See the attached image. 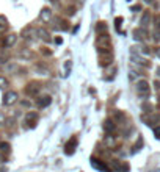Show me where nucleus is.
Returning a JSON list of instances; mask_svg holds the SVG:
<instances>
[{
    "label": "nucleus",
    "mask_w": 160,
    "mask_h": 172,
    "mask_svg": "<svg viewBox=\"0 0 160 172\" xmlns=\"http://www.w3.org/2000/svg\"><path fill=\"white\" fill-rule=\"evenodd\" d=\"M91 164H93V167H94V169H99V170H104V172H107V167H105V166H104L101 161L97 163V160H96V158H91Z\"/></svg>",
    "instance_id": "a211bd4d"
},
{
    "label": "nucleus",
    "mask_w": 160,
    "mask_h": 172,
    "mask_svg": "<svg viewBox=\"0 0 160 172\" xmlns=\"http://www.w3.org/2000/svg\"><path fill=\"white\" fill-rule=\"evenodd\" d=\"M141 53L143 55H149L151 53V49L149 47H141Z\"/></svg>",
    "instance_id": "c756f323"
},
{
    "label": "nucleus",
    "mask_w": 160,
    "mask_h": 172,
    "mask_svg": "<svg viewBox=\"0 0 160 172\" xmlns=\"http://www.w3.org/2000/svg\"><path fill=\"white\" fill-rule=\"evenodd\" d=\"M152 36H154L152 39H154L155 42H158V41H160V32H158V30H157V32H154V33H152Z\"/></svg>",
    "instance_id": "bb28decb"
},
{
    "label": "nucleus",
    "mask_w": 160,
    "mask_h": 172,
    "mask_svg": "<svg viewBox=\"0 0 160 172\" xmlns=\"http://www.w3.org/2000/svg\"><path fill=\"white\" fill-rule=\"evenodd\" d=\"M155 55L160 58V47H157V49H155Z\"/></svg>",
    "instance_id": "c9c22d12"
},
{
    "label": "nucleus",
    "mask_w": 160,
    "mask_h": 172,
    "mask_svg": "<svg viewBox=\"0 0 160 172\" xmlns=\"http://www.w3.org/2000/svg\"><path fill=\"white\" fill-rule=\"evenodd\" d=\"M11 150V145L8 144V142H0V152H5V153H8Z\"/></svg>",
    "instance_id": "4be33fe9"
},
{
    "label": "nucleus",
    "mask_w": 160,
    "mask_h": 172,
    "mask_svg": "<svg viewBox=\"0 0 160 172\" xmlns=\"http://www.w3.org/2000/svg\"><path fill=\"white\" fill-rule=\"evenodd\" d=\"M115 122H124L126 120V116L121 113V111H115V114H113V117H111Z\"/></svg>",
    "instance_id": "aec40b11"
},
{
    "label": "nucleus",
    "mask_w": 160,
    "mask_h": 172,
    "mask_svg": "<svg viewBox=\"0 0 160 172\" xmlns=\"http://www.w3.org/2000/svg\"><path fill=\"white\" fill-rule=\"evenodd\" d=\"M154 135L157 139H160V127H154Z\"/></svg>",
    "instance_id": "cd10ccee"
},
{
    "label": "nucleus",
    "mask_w": 160,
    "mask_h": 172,
    "mask_svg": "<svg viewBox=\"0 0 160 172\" xmlns=\"http://www.w3.org/2000/svg\"><path fill=\"white\" fill-rule=\"evenodd\" d=\"M54 28L55 30H61V32H66L69 30V22L61 19V17H55L54 19Z\"/></svg>",
    "instance_id": "20e7f679"
},
{
    "label": "nucleus",
    "mask_w": 160,
    "mask_h": 172,
    "mask_svg": "<svg viewBox=\"0 0 160 172\" xmlns=\"http://www.w3.org/2000/svg\"><path fill=\"white\" fill-rule=\"evenodd\" d=\"M38 36V30H35L33 27H27L25 30H22V38L27 41H32Z\"/></svg>",
    "instance_id": "423d86ee"
},
{
    "label": "nucleus",
    "mask_w": 160,
    "mask_h": 172,
    "mask_svg": "<svg viewBox=\"0 0 160 172\" xmlns=\"http://www.w3.org/2000/svg\"><path fill=\"white\" fill-rule=\"evenodd\" d=\"M16 39H18L16 35H8V36L5 38V41H3V46H5V47H11V46H14Z\"/></svg>",
    "instance_id": "dca6fc26"
},
{
    "label": "nucleus",
    "mask_w": 160,
    "mask_h": 172,
    "mask_svg": "<svg viewBox=\"0 0 160 172\" xmlns=\"http://www.w3.org/2000/svg\"><path fill=\"white\" fill-rule=\"evenodd\" d=\"M158 106H160V96H158Z\"/></svg>",
    "instance_id": "58836bf2"
},
{
    "label": "nucleus",
    "mask_w": 160,
    "mask_h": 172,
    "mask_svg": "<svg viewBox=\"0 0 160 172\" xmlns=\"http://www.w3.org/2000/svg\"><path fill=\"white\" fill-rule=\"evenodd\" d=\"M154 25L157 30H160V14H155L154 16Z\"/></svg>",
    "instance_id": "5701e85b"
},
{
    "label": "nucleus",
    "mask_w": 160,
    "mask_h": 172,
    "mask_svg": "<svg viewBox=\"0 0 160 172\" xmlns=\"http://www.w3.org/2000/svg\"><path fill=\"white\" fill-rule=\"evenodd\" d=\"M75 145H77V139H75V138H71V139L66 142V145H65V153H66V155H72Z\"/></svg>",
    "instance_id": "9b49d317"
},
{
    "label": "nucleus",
    "mask_w": 160,
    "mask_h": 172,
    "mask_svg": "<svg viewBox=\"0 0 160 172\" xmlns=\"http://www.w3.org/2000/svg\"><path fill=\"white\" fill-rule=\"evenodd\" d=\"M52 103V97L50 96H43V97H39L38 100H36V105L39 106V108H46V106H49Z\"/></svg>",
    "instance_id": "f8f14e48"
},
{
    "label": "nucleus",
    "mask_w": 160,
    "mask_h": 172,
    "mask_svg": "<svg viewBox=\"0 0 160 172\" xmlns=\"http://www.w3.org/2000/svg\"><path fill=\"white\" fill-rule=\"evenodd\" d=\"M154 88H155L157 91H160V80H155V81H154Z\"/></svg>",
    "instance_id": "473e14b6"
},
{
    "label": "nucleus",
    "mask_w": 160,
    "mask_h": 172,
    "mask_svg": "<svg viewBox=\"0 0 160 172\" xmlns=\"http://www.w3.org/2000/svg\"><path fill=\"white\" fill-rule=\"evenodd\" d=\"M71 69H72V61H71V60L65 61V77H69Z\"/></svg>",
    "instance_id": "412c9836"
},
{
    "label": "nucleus",
    "mask_w": 160,
    "mask_h": 172,
    "mask_svg": "<svg viewBox=\"0 0 160 172\" xmlns=\"http://www.w3.org/2000/svg\"><path fill=\"white\" fill-rule=\"evenodd\" d=\"M127 2H130V0H127Z\"/></svg>",
    "instance_id": "a19ab883"
},
{
    "label": "nucleus",
    "mask_w": 160,
    "mask_h": 172,
    "mask_svg": "<svg viewBox=\"0 0 160 172\" xmlns=\"http://www.w3.org/2000/svg\"><path fill=\"white\" fill-rule=\"evenodd\" d=\"M41 52H43L44 55H52V52H50V50H47V47H44V49H43Z\"/></svg>",
    "instance_id": "f704fd0d"
},
{
    "label": "nucleus",
    "mask_w": 160,
    "mask_h": 172,
    "mask_svg": "<svg viewBox=\"0 0 160 172\" xmlns=\"http://www.w3.org/2000/svg\"><path fill=\"white\" fill-rule=\"evenodd\" d=\"M111 60H113L111 52H99V66H101V67L108 66V64L111 63Z\"/></svg>",
    "instance_id": "7ed1b4c3"
},
{
    "label": "nucleus",
    "mask_w": 160,
    "mask_h": 172,
    "mask_svg": "<svg viewBox=\"0 0 160 172\" xmlns=\"http://www.w3.org/2000/svg\"><path fill=\"white\" fill-rule=\"evenodd\" d=\"M107 30H108V27H107L105 22H97V25H96V32H97V35H105Z\"/></svg>",
    "instance_id": "f3484780"
},
{
    "label": "nucleus",
    "mask_w": 160,
    "mask_h": 172,
    "mask_svg": "<svg viewBox=\"0 0 160 172\" xmlns=\"http://www.w3.org/2000/svg\"><path fill=\"white\" fill-rule=\"evenodd\" d=\"M52 2H57V0H52Z\"/></svg>",
    "instance_id": "ea45409f"
},
{
    "label": "nucleus",
    "mask_w": 160,
    "mask_h": 172,
    "mask_svg": "<svg viewBox=\"0 0 160 172\" xmlns=\"http://www.w3.org/2000/svg\"><path fill=\"white\" fill-rule=\"evenodd\" d=\"M25 122L28 124V127H30V128L36 127V122H38V114H36L35 111L27 113V116H25Z\"/></svg>",
    "instance_id": "1a4fd4ad"
},
{
    "label": "nucleus",
    "mask_w": 160,
    "mask_h": 172,
    "mask_svg": "<svg viewBox=\"0 0 160 172\" xmlns=\"http://www.w3.org/2000/svg\"><path fill=\"white\" fill-rule=\"evenodd\" d=\"M143 110H144L146 113H151V105H147V103H144V105H143Z\"/></svg>",
    "instance_id": "2f4dec72"
},
{
    "label": "nucleus",
    "mask_w": 160,
    "mask_h": 172,
    "mask_svg": "<svg viewBox=\"0 0 160 172\" xmlns=\"http://www.w3.org/2000/svg\"><path fill=\"white\" fill-rule=\"evenodd\" d=\"M39 19L46 24H49L52 21V10L50 8H43L41 10V14H39Z\"/></svg>",
    "instance_id": "9d476101"
},
{
    "label": "nucleus",
    "mask_w": 160,
    "mask_h": 172,
    "mask_svg": "<svg viewBox=\"0 0 160 172\" xmlns=\"http://www.w3.org/2000/svg\"><path fill=\"white\" fill-rule=\"evenodd\" d=\"M105 144L111 147V145L115 144V139H113V136H105Z\"/></svg>",
    "instance_id": "393cba45"
},
{
    "label": "nucleus",
    "mask_w": 160,
    "mask_h": 172,
    "mask_svg": "<svg viewBox=\"0 0 160 172\" xmlns=\"http://www.w3.org/2000/svg\"><path fill=\"white\" fill-rule=\"evenodd\" d=\"M85 2V0H77V3H83Z\"/></svg>",
    "instance_id": "4c0bfd02"
},
{
    "label": "nucleus",
    "mask_w": 160,
    "mask_h": 172,
    "mask_svg": "<svg viewBox=\"0 0 160 172\" xmlns=\"http://www.w3.org/2000/svg\"><path fill=\"white\" fill-rule=\"evenodd\" d=\"M39 83L38 81H32V83H28L27 86H25V92L28 94V96H36L38 92H39Z\"/></svg>",
    "instance_id": "0eeeda50"
},
{
    "label": "nucleus",
    "mask_w": 160,
    "mask_h": 172,
    "mask_svg": "<svg viewBox=\"0 0 160 172\" xmlns=\"http://www.w3.org/2000/svg\"><path fill=\"white\" fill-rule=\"evenodd\" d=\"M38 36H39V39H43L44 42H49V41H50L49 32H47L46 28H38Z\"/></svg>",
    "instance_id": "2eb2a0df"
},
{
    "label": "nucleus",
    "mask_w": 160,
    "mask_h": 172,
    "mask_svg": "<svg viewBox=\"0 0 160 172\" xmlns=\"http://www.w3.org/2000/svg\"><path fill=\"white\" fill-rule=\"evenodd\" d=\"M151 19H152V17H151V13H144V14H143V17H141V22H140V24H141V27H144V28H146V27H147V24L151 22Z\"/></svg>",
    "instance_id": "6ab92c4d"
},
{
    "label": "nucleus",
    "mask_w": 160,
    "mask_h": 172,
    "mask_svg": "<svg viewBox=\"0 0 160 172\" xmlns=\"http://www.w3.org/2000/svg\"><path fill=\"white\" fill-rule=\"evenodd\" d=\"M137 94L140 99H147L149 94H151V86H149V81L146 80H138L137 81Z\"/></svg>",
    "instance_id": "f03ea898"
},
{
    "label": "nucleus",
    "mask_w": 160,
    "mask_h": 172,
    "mask_svg": "<svg viewBox=\"0 0 160 172\" xmlns=\"http://www.w3.org/2000/svg\"><path fill=\"white\" fill-rule=\"evenodd\" d=\"M16 100H18V92H14V91H8L3 96V105H13Z\"/></svg>",
    "instance_id": "6e6552de"
},
{
    "label": "nucleus",
    "mask_w": 160,
    "mask_h": 172,
    "mask_svg": "<svg viewBox=\"0 0 160 172\" xmlns=\"http://www.w3.org/2000/svg\"><path fill=\"white\" fill-rule=\"evenodd\" d=\"M55 44H58V46H60V44H63V38L57 36V38H55Z\"/></svg>",
    "instance_id": "72a5a7b5"
},
{
    "label": "nucleus",
    "mask_w": 160,
    "mask_h": 172,
    "mask_svg": "<svg viewBox=\"0 0 160 172\" xmlns=\"http://www.w3.org/2000/svg\"><path fill=\"white\" fill-rule=\"evenodd\" d=\"M146 122H147V125H155V124H160V114H155V113H151Z\"/></svg>",
    "instance_id": "4468645a"
},
{
    "label": "nucleus",
    "mask_w": 160,
    "mask_h": 172,
    "mask_svg": "<svg viewBox=\"0 0 160 172\" xmlns=\"http://www.w3.org/2000/svg\"><path fill=\"white\" fill-rule=\"evenodd\" d=\"M115 128H116V122H115L113 119H107V120L104 122V130H105V131L110 133V131H113Z\"/></svg>",
    "instance_id": "ddd939ff"
},
{
    "label": "nucleus",
    "mask_w": 160,
    "mask_h": 172,
    "mask_svg": "<svg viewBox=\"0 0 160 172\" xmlns=\"http://www.w3.org/2000/svg\"><path fill=\"white\" fill-rule=\"evenodd\" d=\"M157 77L160 78V67H157Z\"/></svg>",
    "instance_id": "e433bc0d"
},
{
    "label": "nucleus",
    "mask_w": 160,
    "mask_h": 172,
    "mask_svg": "<svg viewBox=\"0 0 160 172\" xmlns=\"http://www.w3.org/2000/svg\"><path fill=\"white\" fill-rule=\"evenodd\" d=\"M149 38V32L144 28V27H140V28H137L135 32H133V39L135 41H144V39H147Z\"/></svg>",
    "instance_id": "39448f33"
},
{
    "label": "nucleus",
    "mask_w": 160,
    "mask_h": 172,
    "mask_svg": "<svg viewBox=\"0 0 160 172\" xmlns=\"http://www.w3.org/2000/svg\"><path fill=\"white\" fill-rule=\"evenodd\" d=\"M5 86H8V80L5 77H0V88H5Z\"/></svg>",
    "instance_id": "a878e982"
},
{
    "label": "nucleus",
    "mask_w": 160,
    "mask_h": 172,
    "mask_svg": "<svg viewBox=\"0 0 160 172\" xmlns=\"http://www.w3.org/2000/svg\"><path fill=\"white\" fill-rule=\"evenodd\" d=\"M96 46H97V52H111V41H110L108 33H105V35H97Z\"/></svg>",
    "instance_id": "f257e3e1"
},
{
    "label": "nucleus",
    "mask_w": 160,
    "mask_h": 172,
    "mask_svg": "<svg viewBox=\"0 0 160 172\" xmlns=\"http://www.w3.org/2000/svg\"><path fill=\"white\" fill-rule=\"evenodd\" d=\"M140 10H141V5H135V7L130 8V11H133V13H138Z\"/></svg>",
    "instance_id": "7c9ffc66"
},
{
    "label": "nucleus",
    "mask_w": 160,
    "mask_h": 172,
    "mask_svg": "<svg viewBox=\"0 0 160 172\" xmlns=\"http://www.w3.org/2000/svg\"><path fill=\"white\" fill-rule=\"evenodd\" d=\"M68 14H69V16L75 14V7H68Z\"/></svg>",
    "instance_id": "c85d7f7f"
},
{
    "label": "nucleus",
    "mask_w": 160,
    "mask_h": 172,
    "mask_svg": "<svg viewBox=\"0 0 160 172\" xmlns=\"http://www.w3.org/2000/svg\"><path fill=\"white\" fill-rule=\"evenodd\" d=\"M122 21H124L122 17H116V19H115V27H116V30H118V32H119V27H121Z\"/></svg>",
    "instance_id": "b1692460"
}]
</instances>
